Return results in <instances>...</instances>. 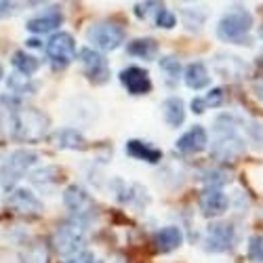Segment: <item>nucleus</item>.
<instances>
[{"label":"nucleus","mask_w":263,"mask_h":263,"mask_svg":"<svg viewBox=\"0 0 263 263\" xmlns=\"http://www.w3.org/2000/svg\"><path fill=\"white\" fill-rule=\"evenodd\" d=\"M63 204L70 211V217L76 221L89 226L91 221L97 219V204L91 198V194L80 185H68L63 192Z\"/></svg>","instance_id":"nucleus-6"},{"label":"nucleus","mask_w":263,"mask_h":263,"mask_svg":"<svg viewBox=\"0 0 263 263\" xmlns=\"http://www.w3.org/2000/svg\"><path fill=\"white\" fill-rule=\"evenodd\" d=\"M120 82L130 95H147L152 91V78L147 70L137 68V65L124 68L120 72Z\"/></svg>","instance_id":"nucleus-14"},{"label":"nucleus","mask_w":263,"mask_h":263,"mask_svg":"<svg viewBox=\"0 0 263 263\" xmlns=\"http://www.w3.org/2000/svg\"><path fill=\"white\" fill-rule=\"evenodd\" d=\"M15 15V3L13 0H0V19H9Z\"/></svg>","instance_id":"nucleus-35"},{"label":"nucleus","mask_w":263,"mask_h":263,"mask_svg":"<svg viewBox=\"0 0 263 263\" xmlns=\"http://www.w3.org/2000/svg\"><path fill=\"white\" fill-rule=\"evenodd\" d=\"M200 181L204 185H211V187H221V185L232 181V173L226 171L223 166H211V168H204L200 173Z\"/></svg>","instance_id":"nucleus-27"},{"label":"nucleus","mask_w":263,"mask_h":263,"mask_svg":"<svg viewBox=\"0 0 263 263\" xmlns=\"http://www.w3.org/2000/svg\"><path fill=\"white\" fill-rule=\"evenodd\" d=\"M213 70L228 80H238L247 76L249 72V63L245 59H240L238 55H230V53H219L213 59Z\"/></svg>","instance_id":"nucleus-13"},{"label":"nucleus","mask_w":263,"mask_h":263,"mask_svg":"<svg viewBox=\"0 0 263 263\" xmlns=\"http://www.w3.org/2000/svg\"><path fill=\"white\" fill-rule=\"evenodd\" d=\"M86 40L97 51H116L124 45V30L114 21H97L86 30Z\"/></svg>","instance_id":"nucleus-7"},{"label":"nucleus","mask_w":263,"mask_h":263,"mask_svg":"<svg viewBox=\"0 0 263 263\" xmlns=\"http://www.w3.org/2000/svg\"><path fill=\"white\" fill-rule=\"evenodd\" d=\"M242 128H245V118H240L238 114H232V112L219 114L213 122V133H215V139L211 143L213 158L232 160V158H238L240 154H245L247 143H245V137L240 135Z\"/></svg>","instance_id":"nucleus-1"},{"label":"nucleus","mask_w":263,"mask_h":263,"mask_svg":"<svg viewBox=\"0 0 263 263\" xmlns=\"http://www.w3.org/2000/svg\"><path fill=\"white\" fill-rule=\"evenodd\" d=\"M126 154L135 160H143L147 164H158L162 160V152L160 147L152 145L149 141H141V139H128L126 141Z\"/></svg>","instance_id":"nucleus-18"},{"label":"nucleus","mask_w":263,"mask_h":263,"mask_svg":"<svg viewBox=\"0 0 263 263\" xmlns=\"http://www.w3.org/2000/svg\"><path fill=\"white\" fill-rule=\"evenodd\" d=\"M3 78H5V68L0 65V80H3Z\"/></svg>","instance_id":"nucleus-41"},{"label":"nucleus","mask_w":263,"mask_h":263,"mask_svg":"<svg viewBox=\"0 0 263 263\" xmlns=\"http://www.w3.org/2000/svg\"><path fill=\"white\" fill-rule=\"evenodd\" d=\"M112 185H114L116 200H118L120 204L143 209V206L149 202V194H147V190H145L143 185H139V183H130V181L116 179Z\"/></svg>","instance_id":"nucleus-12"},{"label":"nucleus","mask_w":263,"mask_h":263,"mask_svg":"<svg viewBox=\"0 0 263 263\" xmlns=\"http://www.w3.org/2000/svg\"><path fill=\"white\" fill-rule=\"evenodd\" d=\"M61 24H63V13L59 9H51V11H45V13L28 19L26 28L32 34H49V32L57 30Z\"/></svg>","instance_id":"nucleus-17"},{"label":"nucleus","mask_w":263,"mask_h":263,"mask_svg":"<svg viewBox=\"0 0 263 263\" xmlns=\"http://www.w3.org/2000/svg\"><path fill=\"white\" fill-rule=\"evenodd\" d=\"M84 242H86V226L76 221L72 217L68 221H61L53 232V249L57 255H61L65 259L82 251Z\"/></svg>","instance_id":"nucleus-4"},{"label":"nucleus","mask_w":263,"mask_h":263,"mask_svg":"<svg viewBox=\"0 0 263 263\" xmlns=\"http://www.w3.org/2000/svg\"><path fill=\"white\" fill-rule=\"evenodd\" d=\"M80 63H82V70H84V76L89 78L93 84H103L109 80V65H107V59L97 51V49H91L86 47L80 51Z\"/></svg>","instance_id":"nucleus-10"},{"label":"nucleus","mask_w":263,"mask_h":263,"mask_svg":"<svg viewBox=\"0 0 263 263\" xmlns=\"http://www.w3.org/2000/svg\"><path fill=\"white\" fill-rule=\"evenodd\" d=\"M253 93H255V97L263 103V80H259V82L253 84Z\"/></svg>","instance_id":"nucleus-38"},{"label":"nucleus","mask_w":263,"mask_h":263,"mask_svg":"<svg viewBox=\"0 0 263 263\" xmlns=\"http://www.w3.org/2000/svg\"><path fill=\"white\" fill-rule=\"evenodd\" d=\"M160 70L166 78L168 84H177L179 78L183 76V70H181V63L175 59V57H162L160 59Z\"/></svg>","instance_id":"nucleus-30"},{"label":"nucleus","mask_w":263,"mask_h":263,"mask_svg":"<svg viewBox=\"0 0 263 263\" xmlns=\"http://www.w3.org/2000/svg\"><path fill=\"white\" fill-rule=\"evenodd\" d=\"M198 206H200V213L209 219H215V217H221L228 206H230V200L228 196L221 192V187H211L206 185L200 196H198Z\"/></svg>","instance_id":"nucleus-11"},{"label":"nucleus","mask_w":263,"mask_h":263,"mask_svg":"<svg viewBox=\"0 0 263 263\" xmlns=\"http://www.w3.org/2000/svg\"><path fill=\"white\" fill-rule=\"evenodd\" d=\"M202 19H204V17H202V13H198V26H196V30H200ZM192 21H194V9H192V11H185V26H190Z\"/></svg>","instance_id":"nucleus-37"},{"label":"nucleus","mask_w":263,"mask_h":263,"mask_svg":"<svg viewBox=\"0 0 263 263\" xmlns=\"http://www.w3.org/2000/svg\"><path fill=\"white\" fill-rule=\"evenodd\" d=\"M162 116L164 122L173 128H179L185 122V103L181 97H166L162 101Z\"/></svg>","instance_id":"nucleus-21"},{"label":"nucleus","mask_w":263,"mask_h":263,"mask_svg":"<svg viewBox=\"0 0 263 263\" xmlns=\"http://www.w3.org/2000/svg\"><path fill=\"white\" fill-rule=\"evenodd\" d=\"M59 171L55 166H45L40 171H34L30 175V181L40 190V192H51L57 183H59Z\"/></svg>","instance_id":"nucleus-24"},{"label":"nucleus","mask_w":263,"mask_h":263,"mask_svg":"<svg viewBox=\"0 0 263 263\" xmlns=\"http://www.w3.org/2000/svg\"><path fill=\"white\" fill-rule=\"evenodd\" d=\"M183 245V232L177 226H164L154 234V247L158 253H173Z\"/></svg>","instance_id":"nucleus-19"},{"label":"nucleus","mask_w":263,"mask_h":263,"mask_svg":"<svg viewBox=\"0 0 263 263\" xmlns=\"http://www.w3.org/2000/svg\"><path fill=\"white\" fill-rule=\"evenodd\" d=\"M204 109H206L204 97H194V99H192V112H194V114H202Z\"/></svg>","instance_id":"nucleus-36"},{"label":"nucleus","mask_w":263,"mask_h":263,"mask_svg":"<svg viewBox=\"0 0 263 263\" xmlns=\"http://www.w3.org/2000/svg\"><path fill=\"white\" fill-rule=\"evenodd\" d=\"M40 162V156L32 149H15L7 156V160L0 164V185L5 190H11L17 185V181L28 175L36 164Z\"/></svg>","instance_id":"nucleus-5"},{"label":"nucleus","mask_w":263,"mask_h":263,"mask_svg":"<svg viewBox=\"0 0 263 263\" xmlns=\"http://www.w3.org/2000/svg\"><path fill=\"white\" fill-rule=\"evenodd\" d=\"M84 137L78 128L68 126V128H59L53 135V145L59 149H82L84 147Z\"/></svg>","instance_id":"nucleus-22"},{"label":"nucleus","mask_w":263,"mask_h":263,"mask_svg":"<svg viewBox=\"0 0 263 263\" xmlns=\"http://www.w3.org/2000/svg\"><path fill=\"white\" fill-rule=\"evenodd\" d=\"M255 19L251 11L242 7H234L223 13L217 21V36L219 40L230 42V45H249V34L253 32Z\"/></svg>","instance_id":"nucleus-3"},{"label":"nucleus","mask_w":263,"mask_h":263,"mask_svg":"<svg viewBox=\"0 0 263 263\" xmlns=\"http://www.w3.org/2000/svg\"><path fill=\"white\" fill-rule=\"evenodd\" d=\"M93 263H103V261H99V259H97V257H95V261H93Z\"/></svg>","instance_id":"nucleus-42"},{"label":"nucleus","mask_w":263,"mask_h":263,"mask_svg":"<svg viewBox=\"0 0 263 263\" xmlns=\"http://www.w3.org/2000/svg\"><path fill=\"white\" fill-rule=\"evenodd\" d=\"M7 204L11 209H15L17 213H21V215H38V213H42L40 198L32 190H26V187H15L9 194Z\"/></svg>","instance_id":"nucleus-15"},{"label":"nucleus","mask_w":263,"mask_h":263,"mask_svg":"<svg viewBox=\"0 0 263 263\" xmlns=\"http://www.w3.org/2000/svg\"><path fill=\"white\" fill-rule=\"evenodd\" d=\"M164 5L160 3V0H141V3H137L135 5V9H133V13H135V17L137 19H141V21H154V17L158 15V11L162 9Z\"/></svg>","instance_id":"nucleus-29"},{"label":"nucleus","mask_w":263,"mask_h":263,"mask_svg":"<svg viewBox=\"0 0 263 263\" xmlns=\"http://www.w3.org/2000/svg\"><path fill=\"white\" fill-rule=\"evenodd\" d=\"M7 89H9L13 95L21 97V95H30V93H34L36 84L32 82V76H26V74L15 72V74H11V76L7 78Z\"/></svg>","instance_id":"nucleus-26"},{"label":"nucleus","mask_w":263,"mask_h":263,"mask_svg":"<svg viewBox=\"0 0 263 263\" xmlns=\"http://www.w3.org/2000/svg\"><path fill=\"white\" fill-rule=\"evenodd\" d=\"M175 145H177V149L181 152V154H198V152L206 149L209 135H206V130L200 124H194L192 128H187L185 133L177 139Z\"/></svg>","instance_id":"nucleus-16"},{"label":"nucleus","mask_w":263,"mask_h":263,"mask_svg":"<svg viewBox=\"0 0 263 263\" xmlns=\"http://www.w3.org/2000/svg\"><path fill=\"white\" fill-rule=\"evenodd\" d=\"M21 263H47V249L40 242H30L19 253Z\"/></svg>","instance_id":"nucleus-28"},{"label":"nucleus","mask_w":263,"mask_h":263,"mask_svg":"<svg viewBox=\"0 0 263 263\" xmlns=\"http://www.w3.org/2000/svg\"><path fill=\"white\" fill-rule=\"evenodd\" d=\"M183 3H194V0H183Z\"/></svg>","instance_id":"nucleus-43"},{"label":"nucleus","mask_w":263,"mask_h":263,"mask_svg":"<svg viewBox=\"0 0 263 263\" xmlns=\"http://www.w3.org/2000/svg\"><path fill=\"white\" fill-rule=\"evenodd\" d=\"M28 47H32V49H42V40H38V38H30V40H28Z\"/></svg>","instance_id":"nucleus-39"},{"label":"nucleus","mask_w":263,"mask_h":263,"mask_svg":"<svg viewBox=\"0 0 263 263\" xmlns=\"http://www.w3.org/2000/svg\"><path fill=\"white\" fill-rule=\"evenodd\" d=\"M93 261H95V255L89 253V251H84V249L65 259V263H93Z\"/></svg>","instance_id":"nucleus-33"},{"label":"nucleus","mask_w":263,"mask_h":263,"mask_svg":"<svg viewBox=\"0 0 263 263\" xmlns=\"http://www.w3.org/2000/svg\"><path fill=\"white\" fill-rule=\"evenodd\" d=\"M261 36H263V28H261Z\"/></svg>","instance_id":"nucleus-44"},{"label":"nucleus","mask_w":263,"mask_h":263,"mask_svg":"<svg viewBox=\"0 0 263 263\" xmlns=\"http://www.w3.org/2000/svg\"><path fill=\"white\" fill-rule=\"evenodd\" d=\"M76 53V40L68 32H57L47 42V57L53 63V68H65L70 65Z\"/></svg>","instance_id":"nucleus-9"},{"label":"nucleus","mask_w":263,"mask_h":263,"mask_svg":"<svg viewBox=\"0 0 263 263\" xmlns=\"http://www.w3.org/2000/svg\"><path fill=\"white\" fill-rule=\"evenodd\" d=\"M238 232L230 221H215L206 228L204 249L209 253H230L236 247Z\"/></svg>","instance_id":"nucleus-8"},{"label":"nucleus","mask_w":263,"mask_h":263,"mask_svg":"<svg viewBox=\"0 0 263 263\" xmlns=\"http://www.w3.org/2000/svg\"><path fill=\"white\" fill-rule=\"evenodd\" d=\"M247 257L251 263H263V234H255L249 238Z\"/></svg>","instance_id":"nucleus-31"},{"label":"nucleus","mask_w":263,"mask_h":263,"mask_svg":"<svg viewBox=\"0 0 263 263\" xmlns=\"http://www.w3.org/2000/svg\"><path fill=\"white\" fill-rule=\"evenodd\" d=\"M49 126H51L49 116L36 107L19 103L9 109V128L17 141H24V143L40 141L49 133Z\"/></svg>","instance_id":"nucleus-2"},{"label":"nucleus","mask_w":263,"mask_h":263,"mask_svg":"<svg viewBox=\"0 0 263 263\" xmlns=\"http://www.w3.org/2000/svg\"><path fill=\"white\" fill-rule=\"evenodd\" d=\"M11 63H13L15 72L26 74V76H34L38 72V68H40V61L34 55L26 53V51H15L13 57H11Z\"/></svg>","instance_id":"nucleus-25"},{"label":"nucleus","mask_w":263,"mask_h":263,"mask_svg":"<svg viewBox=\"0 0 263 263\" xmlns=\"http://www.w3.org/2000/svg\"><path fill=\"white\" fill-rule=\"evenodd\" d=\"M206 101V107H219L223 103V89H213L209 91V95L204 97Z\"/></svg>","instance_id":"nucleus-34"},{"label":"nucleus","mask_w":263,"mask_h":263,"mask_svg":"<svg viewBox=\"0 0 263 263\" xmlns=\"http://www.w3.org/2000/svg\"><path fill=\"white\" fill-rule=\"evenodd\" d=\"M181 78H183L185 86H187V89H192V91H202V89H206V86L211 84V74H209L206 65L202 61L187 63Z\"/></svg>","instance_id":"nucleus-20"},{"label":"nucleus","mask_w":263,"mask_h":263,"mask_svg":"<svg viewBox=\"0 0 263 263\" xmlns=\"http://www.w3.org/2000/svg\"><path fill=\"white\" fill-rule=\"evenodd\" d=\"M126 51L133 57H139V59H145V61H154L156 55H158V42L154 38H137L133 42H128Z\"/></svg>","instance_id":"nucleus-23"},{"label":"nucleus","mask_w":263,"mask_h":263,"mask_svg":"<svg viewBox=\"0 0 263 263\" xmlns=\"http://www.w3.org/2000/svg\"><path fill=\"white\" fill-rule=\"evenodd\" d=\"M49 0H28V5L30 7H42V5H47Z\"/></svg>","instance_id":"nucleus-40"},{"label":"nucleus","mask_w":263,"mask_h":263,"mask_svg":"<svg viewBox=\"0 0 263 263\" xmlns=\"http://www.w3.org/2000/svg\"><path fill=\"white\" fill-rule=\"evenodd\" d=\"M154 24H156V28H162V30H171V28H175L177 26V17H175V13H171L168 9H160L158 11V15L154 17Z\"/></svg>","instance_id":"nucleus-32"}]
</instances>
